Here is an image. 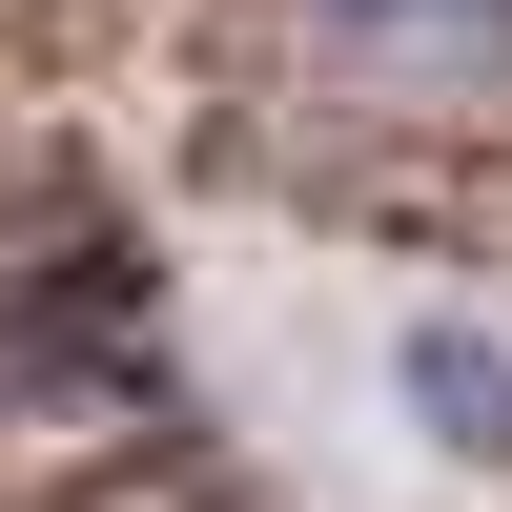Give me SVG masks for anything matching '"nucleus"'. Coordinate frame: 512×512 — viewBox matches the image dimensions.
Listing matches in <instances>:
<instances>
[{"label":"nucleus","instance_id":"nucleus-1","mask_svg":"<svg viewBox=\"0 0 512 512\" xmlns=\"http://www.w3.org/2000/svg\"><path fill=\"white\" fill-rule=\"evenodd\" d=\"M308 41L349 82H390V103H472L512 82V0H308Z\"/></svg>","mask_w":512,"mask_h":512},{"label":"nucleus","instance_id":"nucleus-2","mask_svg":"<svg viewBox=\"0 0 512 512\" xmlns=\"http://www.w3.org/2000/svg\"><path fill=\"white\" fill-rule=\"evenodd\" d=\"M390 369H410V431H431V451H492V472H512V328H451L431 308Z\"/></svg>","mask_w":512,"mask_h":512}]
</instances>
